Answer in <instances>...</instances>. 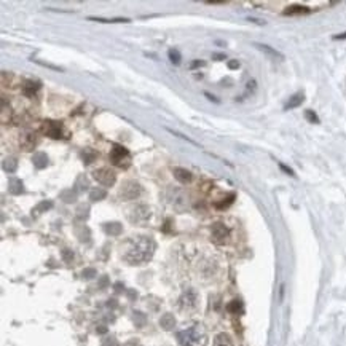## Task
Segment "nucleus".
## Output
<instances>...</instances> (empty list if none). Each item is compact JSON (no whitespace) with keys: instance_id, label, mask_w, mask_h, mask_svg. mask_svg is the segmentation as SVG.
<instances>
[{"instance_id":"nucleus-23","label":"nucleus","mask_w":346,"mask_h":346,"mask_svg":"<svg viewBox=\"0 0 346 346\" xmlns=\"http://www.w3.org/2000/svg\"><path fill=\"white\" fill-rule=\"evenodd\" d=\"M59 198L64 201V203H74V201L77 199V190H72V189L64 190V192H61Z\"/></svg>"},{"instance_id":"nucleus-35","label":"nucleus","mask_w":346,"mask_h":346,"mask_svg":"<svg viewBox=\"0 0 346 346\" xmlns=\"http://www.w3.org/2000/svg\"><path fill=\"white\" fill-rule=\"evenodd\" d=\"M228 67H230V69H238V67H240V62H238V59L228 61Z\"/></svg>"},{"instance_id":"nucleus-36","label":"nucleus","mask_w":346,"mask_h":346,"mask_svg":"<svg viewBox=\"0 0 346 346\" xmlns=\"http://www.w3.org/2000/svg\"><path fill=\"white\" fill-rule=\"evenodd\" d=\"M95 275H96L95 270H85V271H83V276H85V278H93Z\"/></svg>"},{"instance_id":"nucleus-33","label":"nucleus","mask_w":346,"mask_h":346,"mask_svg":"<svg viewBox=\"0 0 346 346\" xmlns=\"http://www.w3.org/2000/svg\"><path fill=\"white\" fill-rule=\"evenodd\" d=\"M279 168H281V169H283V171L286 172V174H287V176H292V177H295V172H294V171H292L291 168H287V166H286V164H283V163H279Z\"/></svg>"},{"instance_id":"nucleus-5","label":"nucleus","mask_w":346,"mask_h":346,"mask_svg":"<svg viewBox=\"0 0 346 346\" xmlns=\"http://www.w3.org/2000/svg\"><path fill=\"white\" fill-rule=\"evenodd\" d=\"M42 133L51 139H61L62 134H64V126H62L61 121L45 120L42 123Z\"/></svg>"},{"instance_id":"nucleus-2","label":"nucleus","mask_w":346,"mask_h":346,"mask_svg":"<svg viewBox=\"0 0 346 346\" xmlns=\"http://www.w3.org/2000/svg\"><path fill=\"white\" fill-rule=\"evenodd\" d=\"M177 340L182 346H204L206 334L201 326H193L180 330L177 334Z\"/></svg>"},{"instance_id":"nucleus-41","label":"nucleus","mask_w":346,"mask_h":346,"mask_svg":"<svg viewBox=\"0 0 346 346\" xmlns=\"http://www.w3.org/2000/svg\"><path fill=\"white\" fill-rule=\"evenodd\" d=\"M346 39V32L345 34H340V35H335L334 40H345Z\"/></svg>"},{"instance_id":"nucleus-13","label":"nucleus","mask_w":346,"mask_h":346,"mask_svg":"<svg viewBox=\"0 0 346 346\" xmlns=\"http://www.w3.org/2000/svg\"><path fill=\"white\" fill-rule=\"evenodd\" d=\"M305 100V95L303 93H295L294 96L289 98V100H287V104L284 105V110H292L295 109V107L301 105V102Z\"/></svg>"},{"instance_id":"nucleus-40","label":"nucleus","mask_w":346,"mask_h":346,"mask_svg":"<svg viewBox=\"0 0 346 346\" xmlns=\"http://www.w3.org/2000/svg\"><path fill=\"white\" fill-rule=\"evenodd\" d=\"M204 96H206V98H207L209 100H214V102H219V99H215V98H214L212 95H209V93H204Z\"/></svg>"},{"instance_id":"nucleus-38","label":"nucleus","mask_w":346,"mask_h":346,"mask_svg":"<svg viewBox=\"0 0 346 346\" xmlns=\"http://www.w3.org/2000/svg\"><path fill=\"white\" fill-rule=\"evenodd\" d=\"M72 257H74V254H70V252H69L67 249H66V250H64V258H66V262H69V260H70V258H72Z\"/></svg>"},{"instance_id":"nucleus-39","label":"nucleus","mask_w":346,"mask_h":346,"mask_svg":"<svg viewBox=\"0 0 346 346\" xmlns=\"http://www.w3.org/2000/svg\"><path fill=\"white\" fill-rule=\"evenodd\" d=\"M203 66H204L203 61H195V62H192V69H193V67H203Z\"/></svg>"},{"instance_id":"nucleus-7","label":"nucleus","mask_w":346,"mask_h":346,"mask_svg":"<svg viewBox=\"0 0 346 346\" xmlns=\"http://www.w3.org/2000/svg\"><path fill=\"white\" fill-rule=\"evenodd\" d=\"M228 236H230V230L223 225V223H220V222L214 223L212 228H211V238L215 244H225Z\"/></svg>"},{"instance_id":"nucleus-37","label":"nucleus","mask_w":346,"mask_h":346,"mask_svg":"<svg viewBox=\"0 0 346 346\" xmlns=\"http://www.w3.org/2000/svg\"><path fill=\"white\" fill-rule=\"evenodd\" d=\"M214 59H217V61H222V59H227V56L225 54H222V53H214L212 54Z\"/></svg>"},{"instance_id":"nucleus-1","label":"nucleus","mask_w":346,"mask_h":346,"mask_svg":"<svg viewBox=\"0 0 346 346\" xmlns=\"http://www.w3.org/2000/svg\"><path fill=\"white\" fill-rule=\"evenodd\" d=\"M155 254V241L148 236H138L131 241L125 252V260L131 265H141L148 262Z\"/></svg>"},{"instance_id":"nucleus-24","label":"nucleus","mask_w":346,"mask_h":346,"mask_svg":"<svg viewBox=\"0 0 346 346\" xmlns=\"http://www.w3.org/2000/svg\"><path fill=\"white\" fill-rule=\"evenodd\" d=\"M21 146H23L24 150H32V148L35 147V136H34V134H26V136H23Z\"/></svg>"},{"instance_id":"nucleus-31","label":"nucleus","mask_w":346,"mask_h":346,"mask_svg":"<svg viewBox=\"0 0 346 346\" xmlns=\"http://www.w3.org/2000/svg\"><path fill=\"white\" fill-rule=\"evenodd\" d=\"M53 207V203L51 201H42V203L35 207V212H43V211H47V209H51Z\"/></svg>"},{"instance_id":"nucleus-15","label":"nucleus","mask_w":346,"mask_h":346,"mask_svg":"<svg viewBox=\"0 0 346 346\" xmlns=\"http://www.w3.org/2000/svg\"><path fill=\"white\" fill-rule=\"evenodd\" d=\"M32 163H34V166L37 168V169L47 168V166H48V156H47V153H43V152L34 153V156H32Z\"/></svg>"},{"instance_id":"nucleus-14","label":"nucleus","mask_w":346,"mask_h":346,"mask_svg":"<svg viewBox=\"0 0 346 346\" xmlns=\"http://www.w3.org/2000/svg\"><path fill=\"white\" fill-rule=\"evenodd\" d=\"M8 192L11 195L24 193V185H23V182H21V179H16V177H10L8 179Z\"/></svg>"},{"instance_id":"nucleus-29","label":"nucleus","mask_w":346,"mask_h":346,"mask_svg":"<svg viewBox=\"0 0 346 346\" xmlns=\"http://www.w3.org/2000/svg\"><path fill=\"white\" fill-rule=\"evenodd\" d=\"M305 118L313 125H318L319 123V117L314 113V110H305Z\"/></svg>"},{"instance_id":"nucleus-12","label":"nucleus","mask_w":346,"mask_h":346,"mask_svg":"<svg viewBox=\"0 0 346 346\" xmlns=\"http://www.w3.org/2000/svg\"><path fill=\"white\" fill-rule=\"evenodd\" d=\"M309 11L311 10L305 5H291L283 11V14L284 16H301V14H308Z\"/></svg>"},{"instance_id":"nucleus-8","label":"nucleus","mask_w":346,"mask_h":346,"mask_svg":"<svg viewBox=\"0 0 346 346\" xmlns=\"http://www.w3.org/2000/svg\"><path fill=\"white\" fill-rule=\"evenodd\" d=\"M148 219H150V209L146 204H138L131 211V214H129V220L133 223H144Z\"/></svg>"},{"instance_id":"nucleus-27","label":"nucleus","mask_w":346,"mask_h":346,"mask_svg":"<svg viewBox=\"0 0 346 346\" xmlns=\"http://www.w3.org/2000/svg\"><path fill=\"white\" fill-rule=\"evenodd\" d=\"M168 56H169V61L174 64V66H179L180 61H182V56H180V51L176 48H171L168 51Z\"/></svg>"},{"instance_id":"nucleus-16","label":"nucleus","mask_w":346,"mask_h":346,"mask_svg":"<svg viewBox=\"0 0 346 346\" xmlns=\"http://www.w3.org/2000/svg\"><path fill=\"white\" fill-rule=\"evenodd\" d=\"M174 177L180 184H189L192 180V172L187 171L185 168H174Z\"/></svg>"},{"instance_id":"nucleus-20","label":"nucleus","mask_w":346,"mask_h":346,"mask_svg":"<svg viewBox=\"0 0 346 346\" xmlns=\"http://www.w3.org/2000/svg\"><path fill=\"white\" fill-rule=\"evenodd\" d=\"M160 326L164 329V330H171V329H174L176 326V319H174V316L172 314H164L163 318L160 319Z\"/></svg>"},{"instance_id":"nucleus-25","label":"nucleus","mask_w":346,"mask_h":346,"mask_svg":"<svg viewBox=\"0 0 346 346\" xmlns=\"http://www.w3.org/2000/svg\"><path fill=\"white\" fill-rule=\"evenodd\" d=\"M107 197V192L104 190V189H93L91 192H90V199L91 201H100V199H104Z\"/></svg>"},{"instance_id":"nucleus-17","label":"nucleus","mask_w":346,"mask_h":346,"mask_svg":"<svg viewBox=\"0 0 346 346\" xmlns=\"http://www.w3.org/2000/svg\"><path fill=\"white\" fill-rule=\"evenodd\" d=\"M235 198H236L235 193H228L227 197H223V198H220L219 201H215L214 207H215V209H227V207H230V206L233 204Z\"/></svg>"},{"instance_id":"nucleus-28","label":"nucleus","mask_w":346,"mask_h":346,"mask_svg":"<svg viewBox=\"0 0 346 346\" xmlns=\"http://www.w3.org/2000/svg\"><path fill=\"white\" fill-rule=\"evenodd\" d=\"M241 309H243V305H241L240 300H233L232 303L228 305V311H230V313L238 314V313H241Z\"/></svg>"},{"instance_id":"nucleus-21","label":"nucleus","mask_w":346,"mask_h":346,"mask_svg":"<svg viewBox=\"0 0 346 346\" xmlns=\"http://www.w3.org/2000/svg\"><path fill=\"white\" fill-rule=\"evenodd\" d=\"M18 169V161L16 158H6V160L3 161V171L8 172V174H13V172H16Z\"/></svg>"},{"instance_id":"nucleus-22","label":"nucleus","mask_w":346,"mask_h":346,"mask_svg":"<svg viewBox=\"0 0 346 346\" xmlns=\"http://www.w3.org/2000/svg\"><path fill=\"white\" fill-rule=\"evenodd\" d=\"M104 230H105V233H109L112 236H117L121 233V225L118 222H112V223H105L104 225Z\"/></svg>"},{"instance_id":"nucleus-19","label":"nucleus","mask_w":346,"mask_h":346,"mask_svg":"<svg viewBox=\"0 0 346 346\" xmlns=\"http://www.w3.org/2000/svg\"><path fill=\"white\" fill-rule=\"evenodd\" d=\"M88 21H96V23H105V24H115V23H131V19L128 18H88Z\"/></svg>"},{"instance_id":"nucleus-3","label":"nucleus","mask_w":346,"mask_h":346,"mask_svg":"<svg viewBox=\"0 0 346 346\" xmlns=\"http://www.w3.org/2000/svg\"><path fill=\"white\" fill-rule=\"evenodd\" d=\"M109 158L112 164H115V166H118V168H123V169H126L129 164H131V153H129V150L125 148L123 146H118V144H113L112 146Z\"/></svg>"},{"instance_id":"nucleus-6","label":"nucleus","mask_w":346,"mask_h":346,"mask_svg":"<svg viewBox=\"0 0 346 346\" xmlns=\"http://www.w3.org/2000/svg\"><path fill=\"white\" fill-rule=\"evenodd\" d=\"M93 177H95L98 182L100 185L104 187H112L115 185V182H117V174L109 169V168H100V169H96L95 172H93Z\"/></svg>"},{"instance_id":"nucleus-26","label":"nucleus","mask_w":346,"mask_h":346,"mask_svg":"<svg viewBox=\"0 0 346 346\" xmlns=\"http://www.w3.org/2000/svg\"><path fill=\"white\" fill-rule=\"evenodd\" d=\"M96 156H98V153H96L93 148H85L83 153H82V158H83V163H85V164L93 163V161L96 160Z\"/></svg>"},{"instance_id":"nucleus-11","label":"nucleus","mask_w":346,"mask_h":346,"mask_svg":"<svg viewBox=\"0 0 346 346\" xmlns=\"http://www.w3.org/2000/svg\"><path fill=\"white\" fill-rule=\"evenodd\" d=\"M254 47L257 49H260V51L265 53L266 56L273 57V59H279V61L284 59V54L281 53V51H278V49H275L273 47H270V45H265V43H254Z\"/></svg>"},{"instance_id":"nucleus-10","label":"nucleus","mask_w":346,"mask_h":346,"mask_svg":"<svg viewBox=\"0 0 346 346\" xmlns=\"http://www.w3.org/2000/svg\"><path fill=\"white\" fill-rule=\"evenodd\" d=\"M42 88V83L39 80H24L23 83V95L27 98H34Z\"/></svg>"},{"instance_id":"nucleus-32","label":"nucleus","mask_w":346,"mask_h":346,"mask_svg":"<svg viewBox=\"0 0 346 346\" xmlns=\"http://www.w3.org/2000/svg\"><path fill=\"white\" fill-rule=\"evenodd\" d=\"M168 131L171 133V134H174V136H177V138H180V139H184V141H187V142H190L192 146H197L198 147V144L195 142V141H192V139H189L187 138V136H184V134H180V133H177V131H174V129H168Z\"/></svg>"},{"instance_id":"nucleus-4","label":"nucleus","mask_w":346,"mask_h":346,"mask_svg":"<svg viewBox=\"0 0 346 346\" xmlns=\"http://www.w3.org/2000/svg\"><path fill=\"white\" fill-rule=\"evenodd\" d=\"M141 193H142V187L139 182H136V180H126L120 189V198L123 201H131V199L139 198Z\"/></svg>"},{"instance_id":"nucleus-34","label":"nucleus","mask_w":346,"mask_h":346,"mask_svg":"<svg viewBox=\"0 0 346 346\" xmlns=\"http://www.w3.org/2000/svg\"><path fill=\"white\" fill-rule=\"evenodd\" d=\"M102 346H118V343H117L115 338H107V340L102 343Z\"/></svg>"},{"instance_id":"nucleus-18","label":"nucleus","mask_w":346,"mask_h":346,"mask_svg":"<svg viewBox=\"0 0 346 346\" xmlns=\"http://www.w3.org/2000/svg\"><path fill=\"white\" fill-rule=\"evenodd\" d=\"M214 346H233V340L228 334H219L214 338Z\"/></svg>"},{"instance_id":"nucleus-9","label":"nucleus","mask_w":346,"mask_h":346,"mask_svg":"<svg viewBox=\"0 0 346 346\" xmlns=\"http://www.w3.org/2000/svg\"><path fill=\"white\" fill-rule=\"evenodd\" d=\"M197 301H198L197 292L189 289V291L184 292L182 297H180V306H182L184 309H193L195 306H197Z\"/></svg>"},{"instance_id":"nucleus-30","label":"nucleus","mask_w":346,"mask_h":346,"mask_svg":"<svg viewBox=\"0 0 346 346\" xmlns=\"http://www.w3.org/2000/svg\"><path fill=\"white\" fill-rule=\"evenodd\" d=\"M32 61H34V62H37V64H40V66H43V67H47V69H53V70H56V72H64V69H62V67L54 66V64L43 62V61H39V59H32Z\"/></svg>"}]
</instances>
